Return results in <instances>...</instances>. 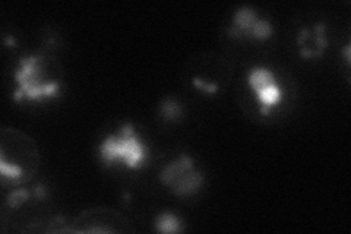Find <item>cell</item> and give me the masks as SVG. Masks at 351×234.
Listing matches in <instances>:
<instances>
[{
  "label": "cell",
  "mask_w": 351,
  "mask_h": 234,
  "mask_svg": "<svg viewBox=\"0 0 351 234\" xmlns=\"http://www.w3.org/2000/svg\"><path fill=\"white\" fill-rule=\"evenodd\" d=\"M247 84L259 103L262 116H269L284 102V88L277 75L268 68H255L247 75Z\"/></svg>",
  "instance_id": "277c9868"
},
{
  "label": "cell",
  "mask_w": 351,
  "mask_h": 234,
  "mask_svg": "<svg viewBox=\"0 0 351 234\" xmlns=\"http://www.w3.org/2000/svg\"><path fill=\"white\" fill-rule=\"evenodd\" d=\"M156 229L161 233H179L183 230L180 220L171 213H162L156 220Z\"/></svg>",
  "instance_id": "8992f818"
},
{
  "label": "cell",
  "mask_w": 351,
  "mask_h": 234,
  "mask_svg": "<svg viewBox=\"0 0 351 234\" xmlns=\"http://www.w3.org/2000/svg\"><path fill=\"white\" fill-rule=\"evenodd\" d=\"M100 159L106 165L120 163L129 170H136L147 160V148L135 128L123 125L117 133L107 137L100 145Z\"/></svg>",
  "instance_id": "7a4b0ae2"
},
{
  "label": "cell",
  "mask_w": 351,
  "mask_h": 234,
  "mask_svg": "<svg viewBox=\"0 0 351 234\" xmlns=\"http://www.w3.org/2000/svg\"><path fill=\"white\" fill-rule=\"evenodd\" d=\"M274 32L268 21L261 19L254 9L243 6L236 10L233 18V27L230 34L236 38H249L256 41H265L271 38Z\"/></svg>",
  "instance_id": "5b68a950"
},
{
  "label": "cell",
  "mask_w": 351,
  "mask_h": 234,
  "mask_svg": "<svg viewBox=\"0 0 351 234\" xmlns=\"http://www.w3.org/2000/svg\"><path fill=\"white\" fill-rule=\"evenodd\" d=\"M59 63L44 54H31L22 58L15 73L18 88L14 93L16 102L41 103L56 98L62 90Z\"/></svg>",
  "instance_id": "6da1fadb"
},
{
  "label": "cell",
  "mask_w": 351,
  "mask_h": 234,
  "mask_svg": "<svg viewBox=\"0 0 351 234\" xmlns=\"http://www.w3.org/2000/svg\"><path fill=\"white\" fill-rule=\"evenodd\" d=\"M160 179L178 196H189L204 185L202 173L196 170L193 160L188 155H180L178 160L164 167Z\"/></svg>",
  "instance_id": "3957f363"
},
{
  "label": "cell",
  "mask_w": 351,
  "mask_h": 234,
  "mask_svg": "<svg viewBox=\"0 0 351 234\" xmlns=\"http://www.w3.org/2000/svg\"><path fill=\"white\" fill-rule=\"evenodd\" d=\"M180 113H182L180 106L171 98H167L161 106V115L166 120H176L178 117H180Z\"/></svg>",
  "instance_id": "52a82bcc"
}]
</instances>
